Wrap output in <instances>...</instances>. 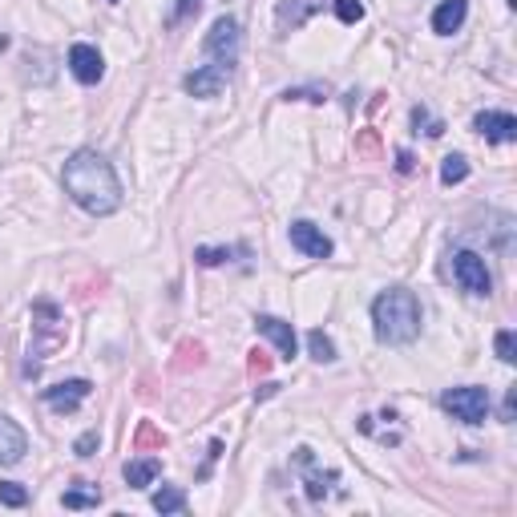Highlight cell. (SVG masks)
Segmentation results:
<instances>
[{
    "mask_svg": "<svg viewBox=\"0 0 517 517\" xmlns=\"http://www.w3.org/2000/svg\"><path fill=\"white\" fill-rule=\"evenodd\" d=\"M288 238H291V246H296L299 254H307V259H331V238L323 235L315 222H307V219L291 222Z\"/></svg>",
    "mask_w": 517,
    "mask_h": 517,
    "instance_id": "cell-7",
    "label": "cell"
},
{
    "mask_svg": "<svg viewBox=\"0 0 517 517\" xmlns=\"http://www.w3.org/2000/svg\"><path fill=\"white\" fill-rule=\"evenodd\" d=\"M283 102H328V85H299V89H283Z\"/></svg>",
    "mask_w": 517,
    "mask_h": 517,
    "instance_id": "cell-23",
    "label": "cell"
},
{
    "mask_svg": "<svg viewBox=\"0 0 517 517\" xmlns=\"http://www.w3.org/2000/svg\"><path fill=\"white\" fill-rule=\"evenodd\" d=\"M413 126H416V129L424 126V134H429V138H441V134H445V121L429 118V110H424V105H416V110H413Z\"/></svg>",
    "mask_w": 517,
    "mask_h": 517,
    "instance_id": "cell-28",
    "label": "cell"
},
{
    "mask_svg": "<svg viewBox=\"0 0 517 517\" xmlns=\"http://www.w3.org/2000/svg\"><path fill=\"white\" fill-rule=\"evenodd\" d=\"M413 166H416V158L408 150H400L396 154V170H400V174H413Z\"/></svg>",
    "mask_w": 517,
    "mask_h": 517,
    "instance_id": "cell-32",
    "label": "cell"
},
{
    "mask_svg": "<svg viewBox=\"0 0 517 517\" xmlns=\"http://www.w3.org/2000/svg\"><path fill=\"white\" fill-rule=\"evenodd\" d=\"M203 356H206V348H203V344H190V339H187V344H179V360H174V368H190V364H203Z\"/></svg>",
    "mask_w": 517,
    "mask_h": 517,
    "instance_id": "cell-27",
    "label": "cell"
},
{
    "mask_svg": "<svg viewBox=\"0 0 517 517\" xmlns=\"http://www.w3.org/2000/svg\"><path fill=\"white\" fill-rule=\"evenodd\" d=\"M296 465L307 469V497L323 501V493H328V485H323V481H336V473H320V469H315L312 449H296Z\"/></svg>",
    "mask_w": 517,
    "mask_h": 517,
    "instance_id": "cell-15",
    "label": "cell"
},
{
    "mask_svg": "<svg viewBox=\"0 0 517 517\" xmlns=\"http://www.w3.org/2000/svg\"><path fill=\"white\" fill-rule=\"evenodd\" d=\"M190 13H198V0H182L179 9H174V21H187Z\"/></svg>",
    "mask_w": 517,
    "mask_h": 517,
    "instance_id": "cell-33",
    "label": "cell"
},
{
    "mask_svg": "<svg viewBox=\"0 0 517 517\" xmlns=\"http://www.w3.org/2000/svg\"><path fill=\"white\" fill-rule=\"evenodd\" d=\"M69 73L77 77L81 85H97L105 77V61L94 45H73L69 49Z\"/></svg>",
    "mask_w": 517,
    "mask_h": 517,
    "instance_id": "cell-10",
    "label": "cell"
},
{
    "mask_svg": "<svg viewBox=\"0 0 517 517\" xmlns=\"http://www.w3.org/2000/svg\"><path fill=\"white\" fill-rule=\"evenodd\" d=\"M29 453V437L13 416H0V465H17Z\"/></svg>",
    "mask_w": 517,
    "mask_h": 517,
    "instance_id": "cell-11",
    "label": "cell"
},
{
    "mask_svg": "<svg viewBox=\"0 0 517 517\" xmlns=\"http://www.w3.org/2000/svg\"><path fill=\"white\" fill-rule=\"evenodd\" d=\"M336 17L344 25H356V21H364V4L360 0H336Z\"/></svg>",
    "mask_w": 517,
    "mask_h": 517,
    "instance_id": "cell-29",
    "label": "cell"
},
{
    "mask_svg": "<svg viewBox=\"0 0 517 517\" xmlns=\"http://www.w3.org/2000/svg\"><path fill=\"white\" fill-rule=\"evenodd\" d=\"M453 279L461 283V291L469 296H489L493 279H489V267L477 251H453Z\"/></svg>",
    "mask_w": 517,
    "mask_h": 517,
    "instance_id": "cell-5",
    "label": "cell"
},
{
    "mask_svg": "<svg viewBox=\"0 0 517 517\" xmlns=\"http://www.w3.org/2000/svg\"><path fill=\"white\" fill-rule=\"evenodd\" d=\"M134 445H138V453L166 449V433H162V429H154L150 421H142V424H138V433H134Z\"/></svg>",
    "mask_w": 517,
    "mask_h": 517,
    "instance_id": "cell-22",
    "label": "cell"
},
{
    "mask_svg": "<svg viewBox=\"0 0 517 517\" xmlns=\"http://www.w3.org/2000/svg\"><path fill=\"white\" fill-rule=\"evenodd\" d=\"M356 146H360V150H364V154H372V150H376V134H372V129H368V134H364V138H360V142H356Z\"/></svg>",
    "mask_w": 517,
    "mask_h": 517,
    "instance_id": "cell-35",
    "label": "cell"
},
{
    "mask_svg": "<svg viewBox=\"0 0 517 517\" xmlns=\"http://www.w3.org/2000/svg\"><path fill=\"white\" fill-rule=\"evenodd\" d=\"M61 505L65 509H97L102 505V493H85V489H69L65 497H61Z\"/></svg>",
    "mask_w": 517,
    "mask_h": 517,
    "instance_id": "cell-24",
    "label": "cell"
},
{
    "mask_svg": "<svg viewBox=\"0 0 517 517\" xmlns=\"http://www.w3.org/2000/svg\"><path fill=\"white\" fill-rule=\"evenodd\" d=\"M254 328L263 331V336L271 339L275 348H279V356H283V360H296L299 339H296V331H291V323L275 320V315H254Z\"/></svg>",
    "mask_w": 517,
    "mask_h": 517,
    "instance_id": "cell-12",
    "label": "cell"
},
{
    "mask_svg": "<svg viewBox=\"0 0 517 517\" xmlns=\"http://www.w3.org/2000/svg\"><path fill=\"white\" fill-rule=\"evenodd\" d=\"M323 0H288L279 9V33H291V29H299L312 13H320Z\"/></svg>",
    "mask_w": 517,
    "mask_h": 517,
    "instance_id": "cell-16",
    "label": "cell"
},
{
    "mask_svg": "<svg viewBox=\"0 0 517 517\" xmlns=\"http://www.w3.org/2000/svg\"><path fill=\"white\" fill-rule=\"evenodd\" d=\"M445 413H453L457 421L465 424H485V416H489V392L481 388V384H465V388H449L441 396Z\"/></svg>",
    "mask_w": 517,
    "mask_h": 517,
    "instance_id": "cell-4",
    "label": "cell"
},
{
    "mask_svg": "<svg viewBox=\"0 0 517 517\" xmlns=\"http://www.w3.org/2000/svg\"><path fill=\"white\" fill-rule=\"evenodd\" d=\"M473 129L485 138V142H497V146L517 142V118H513V113L485 110V113H477V118H473Z\"/></svg>",
    "mask_w": 517,
    "mask_h": 517,
    "instance_id": "cell-8",
    "label": "cell"
},
{
    "mask_svg": "<svg viewBox=\"0 0 517 517\" xmlns=\"http://www.w3.org/2000/svg\"><path fill=\"white\" fill-rule=\"evenodd\" d=\"M61 182H65V195L81 206L85 214H113L121 206V182L113 174V166L102 158L97 150H77L73 158L61 170Z\"/></svg>",
    "mask_w": 517,
    "mask_h": 517,
    "instance_id": "cell-1",
    "label": "cell"
},
{
    "mask_svg": "<svg viewBox=\"0 0 517 517\" xmlns=\"http://www.w3.org/2000/svg\"><path fill=\"white\" fill-rule=\"evenodd\" d=\"M372 323L384 344H413L421 336V304L408 288H388L376 296Z\"/></svg>",
    "mask_w": 517,
    "mask_h": 517,
    "instance_id": "cell-2",
    "label": "cell"
},
{
    "mask_svg": "<svg viewBox=\"0 0 517 517\" xmlns=\"http://www.w3.org/2000/svg\"><path fill=\"white\" fill-rule=\"evenodd\" d=\"M110 4H118V0H110Z\"/></svg>",
    "mask_w": 517,
    "mask_h": 517,
    "instance_id": "cell-37",
    "label": "cell"
},
{
    "mask_svg": "<svg viewBox=\"0 0 517 517\" xmlns=\"http://www.w3.org/2000/svg\"><path fill=\"white\" fill-rule=\"evenodd\" d=\"M94 392V384L89 380H61V384H53V388H45V404L53 408V413H77L81 408V400Z\"/></svg>",
    "mask_w": 517,
    "mask_h": 517,
    "instance_id": "cell-9",
    "label": "cell"
},
{
    "mask_svg": "<svg viewBox=\"0 0 517 517\" xmlns=\"http://www.w3.org/2000/svg\"><path fill=\"white\" fill-rule=\"evenodd\" d=\"M238 254H246V246H198L195 259L203 267H222V263H230V259H238Z\"/></svg>",
    "mask_w": 517,
    "mask_h": 517,
    "instance_id": "cell-18",
    "label": "cell"
},
{
    "mask_svg": "<svg viewBox=\"0 0 517 517\" xmlns=\"http://www.w3.org/2000/svg\"><path fill=\"white\" fill-rule=\"evenodd\" d=\"M283 384H263V388H254V400H267V396H275Z\"/></svg>",
    "mask_w": 517,
    "mask_h": 517,
    "instance_id": "cell-34",
    "label": "cell"
},
{
    "mask_svg": "<svg viewBox=\"0 0 517 517\" xmlns=\"http://www.w3.org/2000/svg\"><path fill=\"white\" fill-rule=\"evenodd\" d=\"M246 368H251L254 376H263L267 368H271V356H267V352H259V348H254V352H246Z\"/></svg>",
    "mask_w": 517,
    "mask_h": 517,
    "instance_id": "cell-31",
    "label": "cell"
},
{
    "mask_svg": "<svg viewBox=\"0 0 517 517\" xmlns=\"http://www.w3.org/2000/svg\"><path fill=\"white\" fill-rule=\"evenodd\" d=\"M206 57H214V65L222 73L238 61V25L230 17H219L211 25V33H206Z\"/></svg>",
    "mask_w": 517,
    "mask_h": 517,
    "instance_id": "cell-6",
    "label": "cell"
},
{
    "mask_svg": "<svg viewBox=\"0 0 517 517\" xmlns=\"http://www.w3.org/2000/svg\"><path fill=\"white\" fill-rule=\"evenodd\" d=\"M219 453H222V441H211V461H219ZM206 473H211V465L203 469V477H206Z\"/></svg>",
    "mask_w": 517,
    "mask_h": 517,
    "instance_id": "cell-36",
    "label": "cell"
},
{
    "mask_svg": "<svg viewBox=\"0 0 517 517\" xmlns=\"http://www.w3.org/2000/svg\"><path fill=\"white\" fill-rule=\"evenodd\" d=\"M158 473H162V461L158 457L126 461V485H129V489H146V485H150Z\"/></svg>",
    "mask_w": 517,
    "mask_h": 517,
    "instance_id": "cell-17",
    "label": "cell"
},
{
    "mask_svg": "<svg viewBox=\"0 0 517 517\" xmlns=\"http://www.w3.org/2000/svg\"><path fill=\"white\" fill-rule=\"evenodd\" d=\"M97 445H102V437H97V433H85V437H77V441H73V453H77V457H94Z\"/></svg>",
    "mask_w": 517,
    "mask_h": 517,
    "instance_id": "cell-30",
    "label": "cell"
},
{
    "mask_svg": "<svg viewBox=\"0 0 517 517\" xmlns=\"http://www.w3.org/2000/svg\"><path fill=\"white\" fill-rule=\"evenodd\" d=\"M493 348H497V360H505V364H513V360H517V339H513V331H509V328L497 331Z\"/></svg>",
    "mask_w": 517,
    "mask_h": 517,
    "instance_id": "cell-26",
    "label": "cell"
},
{
    "mask_svg": "<svg viewBox=\"0 0 517 517\" xmlns=\"http://www.w3.org/2000/svg\"><path fill=\"white\" fill-rule=\"evenodd\" d=\"M307 348H312V360L315 364H331L336 360V344H331V336H323L320 328L307 336Z\"/></svg>",
    "mask_w": 517,
    "mask_h": 517,
    "instance_id": "cell-21",
    "label": "cell"
},
{
    "mask_svg": "<svg viewBox=\"0 0 517 517\" xmlns=\"http://www.w3.org/2000/svg\"><path fill=\"white\" fill-rule=\"evenodd\" d=\"M61 344H65V320H61L57 304H49V299H37L33 304V344H29V360L25 364V376H37V368H41V360L49 356V352H57Z\"/></svg>",
    "mask_w": 517,
    "mask_h": 517,
    "instance_id": "cell-3",
    "label": "cell"
},
{
    "mask_svg": "<svg viewBox=\"0 0 517 517\" xmlns=\"http://www.w3.org/2000/svg\"><path fill=\"white\" fill-rule=\"evenodd\" d=\"M154 509H158V513H182V509H187V493L174 489V485H162V489L154 493Z\"/></svg>",
    "mask_w": 517,
    "mask_h": 517,
    "instance_id": "cell-19",
    "label": "cell"
},
{
    "mask_svg": "<svg viewBox=\"0 0 517 517\" xmlns=\"http://www.w3.org/2000/svg\"><path fill=\"white\" fill-rule=\"evenodd\" d=\"M465 179H469L465 154H449V158L441 162V182H445V187H457V182H465Z\"/></svg>",
    "mask_w": 517,
    "mask_h": 517,
    "instance_id": "cell-20",
    "label": "cell"
},
{
    "mask_svg": "<svg viewBox=\"0 0 517 517\" xmlns=\"http://www.w3.org/2000/svg\"><path fill=\"white\" fill-rule=\"evenodd\" d=\"M182 85H187L190 97H219L222 85H227V73H222L219 65H203V69H195Z\"/></svg>",
    "mask_w": 517,
    "mask_h": 517,
    "instance_id": "cell-13",
    "label": "cell"
},
{
    "mask_svg": "<svg viewBox=\"0 0 517 517\" xmlns=\"http://www.w3.org/2000/svg\"><path fill=\"white\" fill-rule=\"evenodd\" d=\"M0 505H13V509L29 505V489L17 481H0Z\"/></svg>",
    "mask_w": 517,
    "mask_h": 517,
    "instance_id": "cell-25",
    "label": "cell"
},
{
    "mask_svg": "<svg viewBox=\"0 0 517 517\" xmlns=\"http://www.w3.org/2000/svg\"><path fill=\"white\" fill-rule=\"evenodd\" d=\"M465 17H469V0H441L433 13V33L453 37L461 25H465Z\"/></svg>",
    "mask_w": 517,
    "mask_h": 517,
    "instance_id": "cell-14",
    "label": "cell"
}]
</instances>
